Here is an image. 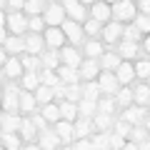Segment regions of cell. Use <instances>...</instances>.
Listing matches in <instances>:
<instances>
[{"label":"cell","mask_w":150,"mask_h":150,"mask_svg":"<svg viewBox=\"0 0 150 150\" xmlns=\"http://www.w3.org/2000/svg\"><path fill=\"white\" fill-rule=\"evenodd\" d=\"M138 18V5H135L133 0H118V3H112V20L118 23H133Z\"/></svg>","instance_id":"cell-1"},{"label":"cell","mask_w":150,"mask_h":150,"mask_svg":"<svg viewBox=\"0 0 150 150\" xmlns=\"http://www.w3.org/2000/svg\"><path fill=\"white\" fill-rule=\"evenodd\" d=\"M43 18H45V23H48L50 28H60L65 20H68V13H65L63 3H50V5L45 8Z\"/></svg>","instance_id":"cell-2"},{"label":"cell","mask_w":150,"mask_h":150,"mask_svg":"<svg viewBox=\"0 0 150 150\" xmlns=\"http://www.w3.org/2000/svg\"><path fill=\"white\" fill-rule=\"evenodd\" d=\"M98 83H100L103 93H108V95H115V93L120 90V80H118V75H115V70H103L100 75H98Z\"/></svg>","instance_id":"cell-3"},{"label":"cell","mask_w":150,"mask_h":150,"mask_svg":"<svg viewBox=\"0 0 150 150\" xmlns=\"http://www.w3.org/2000/svg\"><path fill=\"white\" fill-rule=\"evenodd\" d=\"M60 28H63L65 38H68V40H70L73 45L85 43V30H83V25H80V23H75V20H65Z\"/></svg>","instance_id":"cell-4"},{"label":"cell","mask_w":150,"mask_h":150,"mask_svg":"<svg viewBox=\"0 0 150 150\" xmlns=\"http://www.w3.org/2000/svg\"><path fill=\"white\" fill-rule=\"evenodd\" d=\"M5 25L10 28V33L13 35H23V33L28 30V15L25 13H20V10H15V13H10V15L5 18Z\"/></svg>","instance_id":"cell-5"},{"label":"cell","mask_w":150,"mask_h":150,"mask_svg":"<svg viewBox=\"0 0 150 150\" xmlns=\"http://www.w3.org/2000/svg\"><path fill=\"white\" fill-rule=\"evenodd\" d=\"M123 120H128L130 125H143L148 120V108L145 105H128L123 110Z\"/></svg>","instance_id":"cell-6"},{"label":"cell","mask_w":150,"mask_h":150,"mask_svg":"<svg viewBox=\"0 0 150 150\" xmlns=\"http://www.w3.org/2000/svg\"><path fill=\"white\" fill-rule=\"evenodd\" d=\"M60 3H63L65 13L70 15V20H75V23L88 20V10H85V5H83L80 0H60Z\"/></svg>","instance_id":"cell-7"},{"label":"cell","mask_w":150,"mask_h":150,"mask_svg":"<svg viewBox=\"0 0 150 150\" xmlns=\"http://www.w3.org/2000/svg\"><path fill=\"white\" fill-rule=\"evenodd\" d=\"M123 23H118V20H110V23H105L103 25V43H118L120 38H123Z\"/></svg>","instance_id":"cell-8"},{"label":"cell","mask_w":150,"mask_h":150,"mask_svg":"<svg viewBox=\"0 0 150 150\" xmlns=\"http://www.w3.org/2000/svg\"><path fill=\"white\" fill-rule=\"evenodd\" d=\"M45 45L48 48H55V50H60L65 45V33H63V28H45Z\"/></svg>","instance_id":"cell-9"},{"label":"cell","mask_w":150,"mask_h":150,"mask_svg":"<svg viewBox=\"0 0 150 150\" xmlns=\"http://www.w3.org/2000/svg\"><path fill=\"white\" fill-rule=\"evenodd\" d=\"M60 58H63L65 65H70V68H80L83 65V55L78 48H70V45H63L60 48Z\"/></svg>","instance_id":"cell-10"},{"label":"cell","mask_w":150,"mask_h":150,"mask_svg":"<svg viewBox=\"0 0 150 150\" xmlns=\"http://www.w3.org/2000/svg\"><path fill=\"white\" fill-rule=\"evenodd\" d=\"M78 70H80L83 80H98V75H100V63H98L95 58H88V60H83V65Z\"/></svg>","instance_id":"cell-11"},{"label":"cell","mask_w":150,"mask_h":150,"mask_svg":"<svg viewBox=\"0 0 150 150\" xmlns=\"http://www.w3.org/2000/svg\"><path fill=\"white\" fill-rule=\"evenodd\" d=\"M43 48H48V45H45V35H40V33H30V35L25 38V53L40 55Z\"/></svg>","instance_id":"cell-12"},{"label":"cell","mask_w":150,"mask_h":150,"mask_svg":"<svg viewBox=\"0 0 150 150\" xmlns=\"http://www.w3.org/2000/svg\"><path fill=\"white\" fill-rule=\"evenodd\" d=\"M90 15L95 18V20H100V23H110V18H112V5H108V3L98 0V3H93Z\"/></svg>","instance_id":"cell-13"},{"label":"cell","mask_w":150,"mask_h":150,"mask_svg":"<svg viewBox=\"0 0 150 150\" xmlns=\"http://www.w3.org/2000/svg\"><path fill=\"white\" fill-rule=\"evenodd\" d=\"M55 133L63 138V143H65V145H70V143L75 140V125L70 123V120H63V118H60L58 123H55Z\"/></svg>","instance_id":"cell-14"},{"label":"cell","mask_w":150,"mask_h":150,"mask_svg":"<svg viewBox=\"0 0 150 150\" xmlns=\"http://www.w3.org/2000/svg\"><path fill=\"white\" fill-rule=\"evenodd\" d=\"M3 73H5V78H10V80H18V78H23V73H25V65H23V60L10 58L3 65Z\"/></svg>","instance_id":"cell-15"},{"label":"cell","mask_w":150,"mask_h":150,"mask_svg":"<svg viewBox=\"0 0 150 150\" xmlns=\"http://www.w3.org/2000/svg\"><path fill=\"white\" fill-rule=\"evenodd\" d=\"M115 75H118L120 85H130V83L138 78V75H135V65H130L128 60H123V63H120V68L115 70Z\"/></svg>","instance_id":"cell-16"},{"label":"cell","mask_w":150,"mask_h":150,"mask_svg":"<svg viewBox=\"0 0 150 150\" xmlns=\"http://www.w3.org/2000/svg\"><path fill=\"white\" fill-rule=\"evenodd\" d=\"M58 75H60V80L65 83V85H73V83H80V70L78 68H70V65H60L58 68Z\"/></svg>","instance_id":"cell-17"},{"label":"cell","mask_w":150,"mask_h":150,"mask_svg":"<svg viewBox=\"0 0 150 150\" xmlns=\"http://www.w3.org/2000/svg\"><path fill=\"white\" fill-rule=\"evenodd\" d=\"M40 105V103H38V98H35V93L33 90H23L20 93V112H35V108Z\"/></svg>","instance_id":"cell-18"},{"label":"cell","mask_w":150,"mask_h":150,"mask_svg":"<svg viewBox=\"0 0 150 150\" xmlns=\"http://www.w3.org/2000/svg\"><path fill=\"white\" fill-rule=\"evenodd\" d=\"M60 115H63V120H70V123H75V120L80 118L78 103H73V100H63V103H60Z\"/></svg>","instance_id":"cell-19"},{"label":"cell","mask_w":150,"mask_h":150,"mask_svg":"<svg viewBox=\"0 0 150 150\" xmlns=\"http://www.w3.org/2000/svg\"><path fill=\"white\" fill-rule=\"evenodd\" d=\"M3 133H18L23 125V118H18L15 112H3Z\"/></svg>","instance_id":"cell-20"},{"label":"cell","mask_w":150,"mask_h":150,"mask_svg":"<svg viewBox=\"0 0 150 150\" xmlns=\"http://www.w3.org/2000/svg\"><path fill=\"white\" fill-rule=\"evenodd\" d=\"M140 53H143V50H140V45L133 43V40H123V43H120V48H118V55H120L123 60H128V58H138Z\"/></svg>","instance_id":"cell-21"},{"label":"cell","mask_w":150,"mask_h":150,"mask_svg":"<svg viewBox=\"0 0 150 150\" xmlns=\"http://www.w3.org/2000/svg\"><path fill=\"white\" fill-rule=\"evenodd\" d=\"M3 108H5V112H18V110H20V93L8 90V88H5V100H3Z\"/></svg>","instance_id":"cell-22"},{"label":"cell","mask_w":150,"mask_h":150,"mask_svg":"<svg viewBox=\"0 0 150 150\" xmlns=\"http://www.w3.org/2000/svg\"><path fill=\"white\" fill-rule=\"evenodd\" d=\"M3 48H5L10 55L25 53V38H20V35H13V38H8L5 43H3Z\"/></svg>","instance_id":"cell-23"},{"label":"cell","mask_w":150,"mask_h":150,"mask_svg":"<svg viewBox=\"0 0 150 150\" xmlns=\"http://www.w3.org/2000/svg\"><path fill=\"white\" fill-rule=\"evenodd\" d=\"M120 63H123V58L118 53H103L100 55V68L103 70H118Z\"/></svg>","instance_id":"cell-24"},{"label":"cell","mask_w":150,"mask_h":150,"mask_svg":"<svg viewBox=\"0 0 150 150\" xmlns=\"http://www.w3.org/2000/svg\"><path fill=\"white\" fill-rule=\"evenodd\" d=\"M20 85H23V90H33L35 93L38 88H40V75H38L35 70H28V73L20 78Z\"/></svg>","instance_id":"cell-25"},{"label":"cell","mask_w":150,"mask_h":150,"mask_svg":"<svg viewBox=\"0 0 150 150\" xmlns=\"http://www.w3.org/2000/svg\"><path fill=\"white\" fill-rule=\"evenodd\" d=\"M60 145H63V138L55 133V128H53V133L45 130V133L40 135V148H60Z\"/></svg>","instance_id":"cell-26"},{"label":"cell","mask_w":150,"mask_h":150,"mask_svg":"<svg viewBox=\"0 0 150 150\" xmlns=\"http://www.w3.org/2000/svg\"><path fill=\"white\" fill-rule=\"evenodd\" d=\"M133 93H135V103H138V105H145V108L150 105V85H148V83L135 85Z\"/></svg>","instance_id":"cell-27"},{"label":"cell","mask_w":150,"mask_h":150,"mask_svg":"<svg viewBox=\"0 0 150 150\" xmlns=\"http://www.w3.org/2000/svg\"><path fill=\"white\" fill-rule=\"evenodd\" d=\"M78 110H80V118H93L98 112V100H88V98H83L80 103H78Z\"/></svg>","instance_id":"cell-28"},{"label":"cell","mask_w":150,"mask_h":150,"mask_svg":"<svg viewBox=\"0 0 150 150\" xmlns=\"http://www.w3.org/2000/svg\"><path fill=\"white\" fill-rule=\"evenodd\" d=\"M40 112H43V115H45V118H48V120H50L53 125L58 123L60 118H63V115H60V103L55 105L53 100H50V103H45V105H43V110H40Z\"/></svg>","instance_id":"cell-29"},{"label":"cell","mask_w":150,"mask_h":150,"mask_svg":"<svg viewBox=\"0 0 150 150\" xmlns=\"http://www.w3.org/2000/svg\"><path fill=\"white\" fill-rule=\"evenodd\" d=\"M45 0H25V8H23V13H25L28 18L30 15H40V13H45Z\"/></svg>","instance_id":"cell-30"},{"label":"cell","mask_w":150,"mask_h":150,"mask_svg":"<svg viewBox=\"0 0 150 150\" xmlns=\"http://www.w3.org/2000/svg\"><path fill=\"white\" fill-rule=\"evenodd\" d=\"M115 98H118V105H123V108H128V105L135 103V93L130 90V85H123L118 93H115Z\"/></svg>","instance_id":"cell-31"},{"label":"cell","mask_w":150,"mask_h":150,"mask_svg":"<svg viewBox=\"0 0 150 150\" xmlns=\"http://www.w3.org/2000/svg\"><path fill=\"white\" fill-rule=\"evenodd\" d=\"M112 123H115V120H112V115H108V112H100V110H98L95 115H93V125H95L98 130H110Z\"/></svg>","instance_id":"cell-32"},{"label":"cell","mask_w":150,"mask_h":150,"mask_svg":"<svg viewBox=\"0 0 150 150\" xmlns=\"http://www.w3.org/2000/svg\"><path fill=\"white\" fill-rule=\"evenodd\" d=\"M83 53H85V58H100L103 55V43L100 40H85Z\"/></svg>","instance_id":"cell-33"},{"label":"cell","mask_w":150,"mask_h":150,"mask_svg":"<svg viewBox=\"0 0 150 150\" xmlns=\"http://www.w3.org/2000/svg\"><path fill=\"white\" fill-rule=\"evenodd\" d=\"M65 100H73V103H80V100H83V88H80V83L65 85Z\"/></svg>","instance_id":"cell-34"},{"label":"cell","mask_w":150,"mask_h":150,"mask_svg":"<svg viewBox=\"0 0 150 150\" xmlns=\"http://www.w3.org/2000/svg\"><path fill=\"white\" fill-rule=\"evenodd\" d=\"M115 105H118V98H115V95H108V98H103V100H98V110L108 112V115L115 112Z\"/></svg>","instance_id":"cell-35"},{"label":"cell","mask_w":150,"mask_h":150,"mask_svg":"<svg viewBox=\"0 0 150 150\" xmlns=\"http://www.w3.org/2000/svg\"><path fill=\"white\" fill-rule=\"evenodd\" d=\"M40 83H43V85H50V88H55V85H60V75L55 73V70L45 68L43 73H40Z\"/></svg>","instance_id":"cell-36"},{"label":"cell","mask_w":150,"mask_h":150,"mask_svg":"<svg viewBox=\"0 0 150 150\" xmlns=\"http://www.w3.org/2000/svg\"><path fill=\"white\" fill-rule=\"evenodd\" d=\"M35 98H38L40 105H45V103H50L55 98V93H53V88H50V85H43V83H40V88L35 90Z\"/></svg>","instance_id":"cell-37"},{"label":"cell","mask_w":150,"mask_h":150,"mask_svg":"<svg viewBox=\"0 0 150 150\" xmlns=\"http://www.w3.org/2000/svg\"><path fill=\"white\" fill-rule=\"evenodd\" d=\"M100 83L98 80H88L85 88H83V98H88V100H98V93H100Z\"/></svg>","instance_id":"cell-38"},{"label":"cell","mask_w":150,"mask_h":150,"mask_svg":"<svg viewBox=\"0 0 150 150\" xmlns=\"http://www.w3.org/2000/svg\"><path fill=\"white\" fill-rule=\"evenodd\" d=\"M60 60H63V58H60V55L58 53H55V48H50V53H45L43 55V68H50V70H58L60 68Z\"/></svg>","instance_id":"cell-39"},{"label":"cell","mask_w":150,"mask_h":150,"mask_svg":"<svg viewBox=\"0 0 150 150\" xmlns=\"http://www.w3.org/2000/svg\"><path fill=\"white\" fill-rule=\"evenodd\" d=\"M35 123L30 118H23V125H20V133H23V140H35Z\"/></svg>","instance_id":"cell-40"},{"label":"cell","mask_w":150,"mask_h":150,"mask_svg":"<svg viewBox=\"0 0 150 150\" xmlns=\"http://www.w3.org/2000/svg\"><path fill=\"white\" fill-rule=\"evenodd\" d=\"M83 30H85V35H88V38H95V35H100V33H103V23H100V20H95V18H93V20H85Z\"/></svg>","instance_id":"cell-41"},{"label":"cell","mask_w":150,"mask_h":150,"mask_svg":"<svg viewBox=\"0 0 150 150\" xmlns=\"http://www.w3.org/2000/svg\"><path fill=\"white\" fill-rule=\"evenodd\" d=\"M123 38H125V40H133V43H138L140 38H143V33H140V28L135 25V23H133V25L128 23V25L123 28Z\"/></svg>","instance_id":"cell-42"},{"label":"cell","mask_w":150,"mask_h":150,"mask_svg":"<svg viewBox=\"0 0 150 150\" xmlns=\"http://www.w3.org/2000/svg\"><path fill=\"white\" fill-rule=\"evenodd\" d=\"M20 135L18 133H3V148H10V150H18L20 148Z\"/></svg>","instance_id":"cell-43"},{"label":"cell","mask_w":150,"mask_h":150,"mask_svg":"<svg viewBox=\"0 0 150 150\" xmlns=\"http://www.w3.org/2000/svg\"><path fill=\"white\" fill-rule=\"evenodd\" d=\"M20 60H23V65H25V70H38L43 65V58H38V55H33V53H25Z\"/></svg>","instance_id":"cell-44"},{"label":"cell","mask_w":150,"mask_h":150,"mask_svg":"<svg viewBox=\"0 0 150 150\" xmlns=\"http://www.w3.org/2000/svg\"><path fill=\"white\" fill-rule=\"evenodd\" d=\"M28 25H30L33 33H43L45 28H48V23H45L43 15H30V18H28Z\"/></svg>","instance_id":"cell-45"},{"label":"cell","mask_w":150,"mask_h":150,"mask_svg":"<svg viewBox=\"0 0 150 150\" xmlns=\"http://www.w3.org/2000/svg\"><path fill=\"white\" fill-rule=\"evenodd\" d=\"M148 128H145V123L143 125H133V128H130V140H135V143H143L145 138H148Z\"/></svg>","instance_id":"cell-46"},{"label":"cell","mask_w":150,"mask_h":150,"mask_svg":"<svg viewBox=\"0 0 150 150\" xmlns=\"http://www.w3.org/2000/svg\"><path fill=\"white\" fill-rule=\"evenodd\" d=\"M135 75H138L140 80H148V78H150V60H138V65H135Z\"/></svg>","instance_id":"cell-47"},{"label":"cell","mask_w":150,"mask_h":150,"mask_svg":"<svg viewBox=\"0 0 150 150\" xmlns=\"http://www.w3.org/2000/svg\"><path fill=\"white\" fill-rule=\"evenodd\" d=\"M68 148H73V150H90L93 148V140L90 138H75Z\"/></svg>","instance_id":"cell-48"},{"label":"cell","mask_w":150,"mask_h":150,"mask_svg":"<svg viewBox=\"0 0 150 150\" xmlns=\"http://www.w3.org/2000/svg\"><path fill=\"white\" fill-rule=\"evenodd\" d=\"M112 128H115V133H118V135H123V138H125V135H130V128H133V125H130L128 120L120 118V120H115V123H112Z\"/></svg>","instance_id":"cell-49"},{"label":"cell","mask_w":150,"mask_h":150,"mask_svg":"<svg viewBox=\"0 0 150 150\" xmlns=\"http://www.w3.org/2000/svg\"><path fill=\"white\" fill-rule=\"evenodd\" d=\"M133 23L140 28V33H150V15H143V13H140V15L135 18Z\"/></svg>","instance_id":"cell-50"},{"label":"cell","mask_w":150,"mask_h":150,"mask_svg":"<svg viewBox=\"0 0 150 150\" xmlns=\"http://www.w3.org/2000/svg\"><path fill=\"white\" fill-rule=\"evenodd\" d=\"M93 148H110V135H93Z\"/></svg>","instance_id":"cell-51"},{"label":"cell","mask_w":150,"mask_h":150,"mask_svg":"<svg viewBox=\"0 0 150 150\" xmlns=\"http://www.w3.org/2000/svg\"><path fill=\"white\" fill-rule=\"evenodd\" d=\"M33 123H35V128L40 130V133H45V130H48V118H45L43 112H40V115H35V118H33Z\"/></svg>","instance_id":"cell-52"},{"label":"cell","mask_w":150,"mask_h":150,"mask_svg":"<svg viewBox=\"0 0 150 150\" xmlns=\"http://www.w3.org/2000/svg\"><path fill=\"white\" fill-rule=\"evenodd\" d=\"M5 8H10V13L23 10V8H25V0H5Z\"/></svg>","instance_id":"cell-53"},{"label":"cell","mask_w":150,"mask_h":150,"mask_svg":"<svg viewBox=\"0 0 150 150\" xmlns=\"http://www.w3.org/2000/svg\"><path fill=\"white\" fill-rule=\"evenodd\" d=\"M123 135H118V133H112L110 135V148H125V143H123Z\"/></svg>","instance_id":"cell-54"},{"label":"cell","mask_w":150,"mask_h":150,"mask_svg":"<svg viewBox=\"0 0 150 150\" xmlns=\"http://www.w3.org/2000/svg\"><path fill=\"white\" fill-rule=\"evenodd\" d=\"M138 8L143 15H150V0H138Z\"/></svg>","instance_id":"cell-55"},{"label":"cell","mask_w":150,"mask_h":150,"mask_svg":"<svg viewBox=\"0 0 150 150\" xmlns=\"http://www.w3.org/2000/svg\"><path fill=\"white\" fill-rule=\"evenodd\" d=\"M53 93H55V100H60V103L65 100V88H63V85H55Z\"/></svg>","instance_id":"cell-56"},{"label":"cell","mask_w":150,"mask_h":150,"mask_svg":"<svg viewBox=\"0 0 150 150\" xmlns=\"http://www.w3.org/2000/svg\"><path fill=\"white\" fill-rule=\"evenodd\" d=\"M143 48H145V50H148V53H150V33H148V35L143 38Z\"/></svg>","instance_id":"cell-57"},{"label":"cell","mask_w":150,"mask_h":150,"mask_svg":"<svg viewBox=\"0 0 150 150\" xmlns=\"http://www.w3.org/2000/svg\"><path fill=\"white\" fill-rule=\"evenodd\" d=\"M83 5H93V3H98V0H80Z\"/></svg>","instance_id":"cell-58"},{"label":"cell","mask_w":150,"mask_h":150,"mask_svg":"<svg viewBox=\"0 0 150 150\" xmlns=\"http://www.w3.org/2000/svg\"><path fill=\"white\" fill-rule=\"evenodd\" d=\"M145 128H148V133H150V118H148V120H145Z\"/></svg>","instance_id":"cell-59"},{"label":"cell","mask_w":150,"mask_h":150,"mask_svg":"<svg viewBox=\"0 0 150 150\" xmlns=\"http://www.w3.org/2000/svg\"><path fill=\"white\" fill-rule=\"evenodd\" d=\"M103 3H108V5H112V3H118V0H103Z\"/></svg>","instance_id":"cell-60"},{"label":"cell","mask_w":150,"mask_h":150,"mask_svg":"<svg viewBox=\"0 0 150 150\" xmlns=\"http://www.w3.org/2000/svg\"><path fill=\"white\" fill-rule=\"evenodd\" d=\"M148 80H150V78H148Z\"/></svg>","instance_id":"cell-61"}]
</instances>
